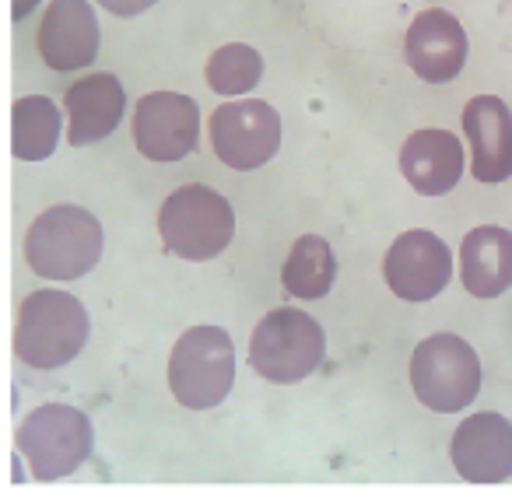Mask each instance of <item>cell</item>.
<instances>
[{
  "mask_svg": "<svg viewBox=\"0 0 512 501\" xmlns=\"http://www.w3.org/2000/svg\"><path fill=\"white\" fill-rule=\"evenodd\" d=\"M102 260V225L92 211L57 204L25 232V263L43 281H78Z\"/></svg>",
  "mask_w": 512,
  "mask_h": 501,
  "instance_id": "6da1fadb",
  "label": "cell"
},
{
  "mask_svg": "<svg viewBox=\"0 0 512 501\" xmlns=\"http://www.w3.org/2000/svg\"><path fill=\"white\" fill-rule=\"evenodd\" d=\"M88 312L74 295L57 288L32 291L18 309L15 354L25 365L50 372L81 354L88 344Z\"/></svg>",
  "mask_w": 512,
  "mask_h": 501,
  "instance_id": "7a4b0ae2",
  "label": "cell"
},
{
  "mask_svg": "<svg viewBox=\"0 0 512 501\" xmlns=\"http://www.w3.org/2000/svg\"><path fill=\"white\" fill-rule=\"evenodd\" d=\"M158 235H162V246L179 260H214L218 253H225L235 235L232 204L211 186L186 183L172 197H165L158 211Z\"/></svg>",
  "mask_w": 512,
  "mask_h": 501,
  "instance_id": "3957f363",
  "label": "cell"
},
{
  "mask_svg": "<svg viewBox=\"0 0 512 501\" xmlns=\"http://www.w3.org/2000/svg\"><path fill=\"white\" fill-rule=\"evenodd\" d=\"M15 449L36 480L71 477L81 463L92 459V421L67 403H43L18 424Z\"/></svg>",
  "mask_w": 512,
  "mask_h": 501,
  "instance_id": "277c9868",
  "label": "cell"
},
{
  "mask_svg": "<svg viewBox=\"0 0 512 501\" xmlns=\"http://www.w3.org/2000/svg\"><path fill=\"white\" fill-rule=\"evenodd\" d=\"M327 337L313 316L299 309H274L256 323L249 337V365L260 379L292 386L323 365Z\"/></svg>",
  "mask_w": 512,
  "mask_h": 501,
  "instance_id": "5b68a950",
  "label": "cell"
},
{
  "mask_svg": "<svg viewBox=\"0 0 512 501\" xmlns=\"http://www.w3.org/2000/svg\"><path fill=\"white\" fill-rule=\"evenodd\" d=\"M235 347L221 326H193L169 358V389L190 410H211L232 393Z\"/></svg>",
  "mask_w": 512,
  "mask_h": 501,
  "instance_id": "8992f818",
  "label": "cell"
},
{
  "mask_svg": "<svg viewBox=\"0 0 512 501\" xmlns=\"http://www.w3.org/2000/svg\"><path fill=\"white\" fill-rule=\"evenodd\" d=\"M414 396L435 414H456L481 393V361L467 340L453 333H435L421 340L411 354Z\"/></svg>",
  "mask_w": 512,
  "mask_h": 501,
  "instance_id": "52a82bcc",
  "label": "cell"
},
{
  "mask_svg": "<svg viewBox=\"0 0 512 501\" xmlns=\"http://www.w3.org/2000/svg\"><path fill=\"white\" fill-rule=\"evenodd\" d=\"M211 148L228 169H260L281 148V116L260 99L225 102L211 113Z\"/></svg>",
  "mask_w": 512,
  "mask_h": 501,
  "instance_id": "ba28073f",
  "label": "cell"
},
{
  "mask_svg": "<svg viewBox=\"0 0 512 501\" xmlns=\"http://www.w3.org/2000/svg\"><path fill=\"white\" fill-rule=\"evenodd\" d=\"M134 141L148 162H179L200 141V109L190 95L151 92L134 109Z\"/></svg>",
  "mask_w": 512,
  "mask_h": 501,
  "instance_id": "9c48e42d",
  "label": "cell"
},
{
  "mask_svg": "<svg viewBox=\"0 0 512 501\" xmlns=\"http://www.w3.org/2000/svg\"><path fill=\"white\" fill-rule=\"evenodd\" d=\"M383 277L393 295L404 302H428L442 295L446 284L453 281V253L439 235L411 228L386 253Z\"/></svg>",
  "mask_w": 512,
  "mask_h": 501,
  "instance_id": "30bf717a",
  "label": "cell"
},
{
  "mask_svg": "<svg viewBox=\"0 0 512 501\" xmlns=\"http://www.w3.org/2000/svg\"><path fill=\"white\" fill-rule=\"evenodd\" d=\"M407 64L428 85H446L467 64V32L456 15L442 8H428L407 29Z\"/></svg>",
  "mask_w": 512,
  "mask_h": 501,
  "instance_id": "8fae6325",
  "label": "cell"
},
{
  "mask_svg": "<svg viewBox=\"0 0 512 501\" xmlns=\"http://www.w3.org/2000/svg\"><path fill=\"white\" fill-rule=\"evenodd\" d=\"M453 466L470 484H502L512 477V421L502 414H474L453 435Z\"/></svg>",
  "mask_w": 512,
  "mask_h": 501,
  "instance_id": "7c38bea8",
  "label": "cell"
},
{
  "mask_svg": "<svg viewBox=\"0 0 512 501\" xmlns=\"http://www.w3.org/2000/svg\"><path fill=\"white\" fill-rule=\"evenodd\" d=\"M39 57L64 74L99 57V22L88 0H50L39 25Z\"/></svg>",
  "mask_w": 512,
  "mask_h": 501,
  "instance_id": "4fadbf2b",
  "label": "cell"
},
{
  "mask_svg": "<svg viewBox=\"0 0 512 501\" xmlns=\"http://www.w3.org/2000/svg\"><path fill=\"white\" fill-rule=\"evenodd\" d=\"M463 137L470 144V169L477 183H502L512 176V113L502 99H470L463 106Z\"/></svg>",
  "mask_w": 512,
  "mask_h": 501,
  "instance_id": "5bb4252c",
  "label": "cell"
},
{
  "mask_svg": "<svg viewBox=\"0 0 512 501\" xmlns=\"http://www.w3.org/2000/svg\"><path fill=\"white\" fill-rule=\"evenodd\" d=\"M64 106L67 116H71L67 141L74 148H85V144L106 141L120 127L127 95H123L120 78H113V74H92V78H81L67 88Z\"/></svg>",
  "mask_w": 512,
  "mask_h": 501,
  "instance_id": "9a60e30c",
  "label": "cell"
},
{
  "mask_svg": "<svg viewBox=\"0 0 512 501\" xmlns=\"http://www.w3.org/2000/svg\"><path fill=\"white\" fill-rule=\"evenodd\" d=\"M400 172L425 197H442L463 176V144L449 130H418L400 148Z\"/></svg>",
  "mask_w": 512,
  "mask_h": 501,
  "instance_id": "2e32d148",
  "label": "cell"
},
{
  "mask_svg": "<svg viewBox=\"0 0 512 501\" xmlns=\"http://www.w3.org/2000/svg\"><path fill=\"white\" fill-rule=\"evenodd\" d=\"M460 281L474 298H498L512 288V232L484 225L463 235Z\"/></svg>",
  "mask_w": 512,
  "mask_h": 501,
  "instance_id": "e0dca14e",
  "label": "cell"
},
{
  "mask_svg": "<svg viewBox=\"0 0 512 501\" xmlns=\"http://www.w3.org/2000/svg\"><path fill=\"white\" fill-rule=\"evenodd\" d=\"M60 144V109L46 95L18 99L11 109V151L22 162H46Z\"/></svg>",
  "mask_w": 512,
  "mask_h": 501,
  "instance_id": "ac0fdd59",
  "label": "cell"
},
{
  "mask_svg": "<svg viewBox=\"0 0 512 501\" xmlns=\"http://www.w3.org/2000/svg\"><path fill=\"white\" fill-rule=\"evenodd\" d=\"M337 277V256L327 239L320 235H302L295 239L285 267H281V284L292 298H323L334 288Z\"/></svg>",
  "mask_w": 512,
  "mask_h": 501,
  "instance_id": "d6986e66",
  "label": "cell"
},
{
  "mask_svg": "<svg viewBox=\"0 0 512 501\" xmlns=\"http://www.w3.org/2000/svg\"><path fill=\"white\" fill-rule=\"evenodd\" d=\"M264 74V57L246 43L221 46L211 60H207V85L218 95H246L249 88Z\"/></svg>",
  "mask_w": 512,
  "mask_h": 501,
  "instance_id": "ffe728a7",
  "label": "cell"
},
{
  "mask_svg": "<svg viewBox=\"0 0 512 501\" xmlns=\"http://www.w3.org/2000/svg\"><path fill=\"white\" fill-rule=\"evenodd\" d=\"M99 4L116 18H134V15H144L148 8H155L158 0H99Z\"/></svg>",
  "mask_w": 512,
  "mask_h": 501,
  "instance_id": "44dd1931",
  "label": "cell"
},
{
  "mask_svg": "<svg viewBox=\"0 0 512 501\" xmlns=\"http://www.w3.org/2000/svg\"><path fill=\"white\" fill-rule=\"evenodd\" d=\"M39 4H43V0H11V18H15V22H22V18H29Z\"/></svg>",
  "mask_w": 512,
  "mask_h": 501,
  "instance_id": "7402d4cb",
  "label": "cell"
}]
</instances>
